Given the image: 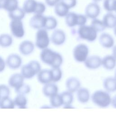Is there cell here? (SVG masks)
<instances>
[{"mask_svg": "<svg viewBox=\"0 0 116 133\" xmlns=\"http://www.w3.org/2000/svg\"><path fill=\"white\" fill-rule=\"evenodd\" d=\"M80 82L76 77H69L66 81V87L67 90L72 93L77 91L80 88Z\"/></svg>", "mask_w": 116, "mask_h": 133, "instance_id": "cell-18", "label": "cell"}, {"mask_svg": "<svg viewBox=\"0 0 116 133\" xmlns=\"http://www.w3.org/2000/svg\"><path fill=\"white\" fill-rule=\"evenodd\" d=\"M60 1L65 4L70 10L74 8L77 4V0H60Z\"/></svg>", "mask_w": 116, "mask_h": 133, "instance_id": "cell-40", "label": "cell"}, {"mask_svg": "<svg viewBox=\"0 0 116 133\" xmlns=\"http://www.w3.org/2000/svg\"><path fill=\"white\" fill-rule=\"evenodd\" d=\"M10 28L12 35L18 39L23 38L25 34L23 22L21 20L12 19L10 24Z\"/></svg>", "mask_w": 116, "mask_h": 133, "instance_id": "cell-8", "label": "cell"}, {"mask_svg": "<svg viewBox=\"0 0 116 133\" xmlns=\"http://www.w3.org/2000/svg\"><path fill=\"white\" fill-rule=\"evenodd\" d=\"M10 90L8 86L4 84H0V98L2 100L3 98L9 97Z\"/></svg>", "mask_w": 116, "mask_h": 133, "instance_id": "cell-38", "label": "cell"}, {"mask_svg": "<svg viewBox=\"0 0 116 133\" xmlns=\"http://www.w3.org/2000/svg\"><path fill=\"white\" fill-rule=\"evenodd\" d=\"M60 95L61 97L63 105L65 106L63 107L65 108H72L71 105L73 102L74 98L73 93L67 91L61 93Z\"/></svg>", "mask_w": 116, "mask_h": 133, "instance_id": "cell-23", "label": "cell"}, {"mask_svg": "<svg viewBox=\"0 0 116 133\" xmlns=\"http://www.w3.org/2000/svg\"><path fill=\"white\" fill-rule=\"evenodd\" d=\"M115 78H116V70H115Z\"/></svg>", "mask_w": 116, "mask_h": 133, "instance_id": "cell-47", "label": "cell"}, {"mask_svg": "<svg viewBox=\"0 0 116 133\" xmlns=\"http://www.w3.org/2000/svg\"><path fill=\"white\" fill-rule=\"evenodd\" d=\"M15 106L19 109L27 108V100L23 95L18 94L14 100Z\"/></svg>", "mask_w": 116, "mask_h": 133, "instance_id": "cell-28", "label": "cell"}, {"mask_svg": "<svg viewBox=\"0 0 116 133\" xmlns=\"http://www.w3.org/2000/svg\"><path fill=\"white\" fill-rule=\"evenodd\" d=\"M77 96L79 102L82 104L86 103L89 100V91L85 88H80L77 91Z\"/></svg>", "mask_w": 116, "mask_h": 133, "instance_id": "cell-25", "label": "cell"}, {"mask_svg": "<svg viewBox=\"0 0 116 133\" xmlns=\"http://www.w3.org/2000/svg\"><path fill=\"white\" fill-rule=\"evenodd\" d=\"M38 2L35 0H25L23 4V9L26 14L35 13Z\"/></svg>", "mask_w": 116, "mask_h": 133, "instance_id": "cell-24", "label": "cell"}, {"mask_svg": "<svg viewBox=\"0 0 116 133\" xmlns=\"http://www.w3.org/2000/svg\"><path fill=\"white\" fill-rule=\"evenodd\" d=\"M58 25V21L56 18L53 16H46V25L44 29L47 30H55Z\"/></svg>", "mask_w": 116, "mask_h": 133, "instance_id": "cell-29", "label": "cell"}, {"mask_svg": "<svg viewBox=\"0 0 116 133\" xmlns=\"http://www.w3.org/2000/svg\"><path fill=\"white\" fill-rule=\"evenodd\" d=\"M19 7L18 0H6L3 9L8 12L14 11Z\"/></svg>", "mask_w": 116, "mask_h": 133, "instance_id": "cell-31", "label": "cell"}, {"mask_svg": "<svg viewBox=\"0 0 116 133\" xmlns=\"http://www.w3.org/2000/svg\"><path fill=\"white\" fill-rule=\"evenodd\" d=\"M50 70L52 74V82L55 83L60 80L62 77V72L60 68H52Z\"/></svg>", "mask_w": 116, "mask_h": 133, "instance_id": "cell-36", "label": "cell"}, {"mask_svg": "<svg viewBox=\"0 0 116 133\" xmlns=\"http://www.w3.org/2000/svg\"><path fill=\"white\" fill-rule=\"evenodd\" d=\"M49 98L50 105L52 107L58 108L63 105V102L60 94H57Z\"/></svg>", "mask_w": 116, "mask_h": 133, "instance_id": "cell-35", "label": "cell"}, {"mask_svg": "<svg viewBox=\"0 0 116 133\" xmlns=\"http://www.w3.org/2000/svg\"><path fill=\"white\" fill-rule=\"evenodd\" d=\"M99 42L102 47L110 49L113 47L115 41L113 36L107 33H102L99 38Z\"/></svg>", "mask_w": 116, "mask_h": 133, "instance_id": "cell-13", "label": "cell"}, {"mask_svg": "<svg viewBox=\"0 0 116 133\" xmlns=\"http://www.w3.org/2000/svg\"><path fill=\"white\" fill-rule=\"evenodd\" d=\"M92 100L95 105L101 108H106L111 104L112 99L107 91L98 90L92 96Z\"/></svg>", "mask_w": 116, "mask_h": 133, "instance_id": "cell-2", "label": "cell"}, {"mask_svg": "<svg viewBox=\"0 0 116 133\" xmlns=\"http://www.w3.org/2000/svg\"><path fill=\"white\" fill-rule=\"evenodd\" d=\"M5 63L7 66L11 69L16 70L21 66L22 60L19 55L12 54L7 57Z\"/></svg>", "mask_w": 116, "mask_h": 133, "instance_id": "cell-12", "label": "cell"}, {"mask_svg": "<svg viewBox=\"0 0 116 133\" xmlns=\"http://www.w3.org/2000/svg\"><path fill=\"white\" fill-rule=\"evenodd\" d=\"M46 16L44 15L35 14L30 19L29 25L30 27L35 30L44 29L46 25Z\"/></svg>", "mask_w": 116, "mask_h": 133, "instance_id": "cell-10", "label": "cell"}, {"mask_svg": "<svg viewBox=\"0 0 116 133\" xmlns=\"http://www.w3.org/2000/svg\"><path fill=\"white\" fill-rule=\"evenodd\" d=\"M59 88L58 86L54 82L44 84L43 88V93L46 97H50L58 94Z\"/></svg>", "mask_w": 116, "mask_h": 133, "instance_id": "cell-20", "label": "cell"}, {"mask_svg": "<svg viewBox=\"0 0 116 133\" xmlns=\"http://www.w3.org/2000/svg\"><path fill=\"white\" fill-rule=\"evenodd\" d=\"M88 18L85 15L69 12L65 17V22L67 26L73 28L76 26L86 25Z\"/></svg>", "mask_w": 116, "mask_h": 133, "instance_id": "cell-3", "label": "cell"}, {"mask_svg": "<svg viewBox=\"0 0 116 133\" xmlns=\"http://www.w3.org/2000/svg\"><path fill=\"white\" fill-rule=\"evenodd\" d=\"M15 107L14 101L9 97L3 98L1 100L0 108L14 109Z\"/></svg>", "mask_w": 116, "mask_h": 133, "instance_id": "cell-34", "label": "cell"}, {"mask_svg": "<svg viewBox=\"0 0 116 133\" xmlns=\"http://www.w3.org/2000/svg\"><path fill=\"white\" fill-rule=\"evenodd\" d=\"M102 65L107 70H113L116 66V58L110 55L105 56L102 59Z\"/></svg>", "mask_w": 116, "mask_h": 133, "instance_id": "cell-22", "label": "cell"}, {"mask_svg": "<svg viewBox=\"0 0 116 133\" xmlns=\"http://www.w3.org/2000/svg\"><path fill=\"white\" fill-rule=\"evenodd\" d=\"M73 54L76 61L79 63L85 62L89 54V48L85 44H78L74 48Z\"/></svg>", "mask_w": 116, "mask_h": 133, "instance_id": "cell-7", "label": "cell"}, {"mask_svg": "<svg viewBox=\"0 0 116 133\" xmlns=\"http://www.w3.org/2000/svg\"><path fill=\"white\" fill-rule=\"evenodd\" d=\"M111 104L113 106L114 108H116V95L115 96L113 99H112V102H111Z\"/></svg>", "mask_w": 116, "mask_h": 133, "instance_id": "cell-43", "label": "cell"}, {"mask_svg": "<svg viewBox=\"0 0 116 133\" xmlns=\"http://www.w3.org/2000/svg\"><path fill=\"white\" fill-rule=\"evenodd\" d=\"M40 58L43 63L52 68H60L63 63V58L60 53L48 48L42 49Z\"/></svg>", "mask_w": 116, "mask_h": 133, "instance_id": "cell-1", "label": "cell"}, {"mask_svg": "<svg viewBox=\"0 0 116 133\" xmlns=\"http://www.w3.org/2000/svg\"><path fill=\"white\" fill-rule=\"evenodd\" d=\"M50 41L55 45L63 44L66 39L65 32L61 29H55L51 35Z\"/></svg>", "mask_w": 116, "mask_h": 133, "instance_id": "cell-11", "label": "cell"}, {"mask_svg": "<svg viewBox=\"0 0 116 133\" xmlns=\"http://www.w3.org/2000/svg\"><path fill=\"white\" fill-rule=\"evenodd\" d=\"M69 10L70 9L60 1L54 6L55 14L60 17H65L69 12Z\"/></svg>", "mask_w": 116, "mask_h": 133, "instance_id": "cell-21", "label": "cell"}, {"mask_svg": "<svg viewBox=\"0 0 116 133\" xmlns=\"http://www.w3.org/2000/svg\"><path fill=\"white\" fill-rule=\"evenodd\" d=\"M1 98H0V104H1Z\"/></svg>", "mask_w": 116, "mask_h": 133, "instance_id": "cell-49", "label": "cell"}, {"mask_svg": "<svg viewBox=\"0 0 116 133\" xmlns=\"http://www.w3.org/2000/svg\"><path fill=\"white\" fill-rule=\"evenodd\" d=\"M103 85L106 91L113 92L116 91V79L115 77H108L104 79Z\"/></svg>", "mask_w": 116, "mask_h": 133, "instance_id": "cell-26", "label": "cell"}, {"mask_svg": "<svg viewBox=\"0 0 116 133\" xmlns=\"http://www.w3.org/2000/svg\"><path fill=\"white\" fill-rule=\"evenodd\" d=\"M6 63L2 57L0 56V72L4 71L5 69Z\"/></svg>", "mask_w": 116, "mask_h": 133, "instance_id": "cell-42", "label": "cell"}, {"mask_svg": "<svg viewBox=\"0 0 116 133\" xmlns=\"http://www.w3.org/2000/svg\"><path fill=\"white\" fill-rule=\"evenodd\" d=\"M93 1V2H95V3H98L99 2H101L102 0H92Z\"/></svg>", "mask_w": 116, "mask_h": 133, "instance_id": "cell-45", "label": "cell"}, {"mask_svg": "<svg viewBox=\"0 0 116 133\" xmlns=\"http://www.w3.org/2000/svg\"><path fill=\"white\" fill-rule=\"evenodd\" d=\"M60 0H45L46 4L50 7H54Z\"/></svg>", "mask_w": 116, "mask_h": 133, "instance_id": "cell-41", "label": "cell"}, {"mask_svg": "<svg viewBox=\"0 0 116 133\" xmlns=\"http://www.w3.org/2000/svg\"><path fill=\"white\" fill-rule=\"evenodd\" d=\"M25 14L23 9L19 7L14 11L8 12V16L11 20L18 19L22 21L25 17Z\"/></svg>", "mask_w": 116, "mask_h": 133, "instance_id": "cell-27", "label": "cell"}, {"mask_svg": "<svg viewBox=\"0 0 116 133\" xmlns=\"http://www.w3.org/2000/svg\"><path fill=\"white\" fill-rule=\"evenodd\" d=\"M37 79L39 82L44 85L52 82L51 70H41L37 74Z\"/></svg>", "mask_w": 116, "mask_h": 133, "instance_id": "cell-16", "label": "cell"}, {"mask_svg": "<svg viewBox=\"0 0 116 133\" xmlns=\"http://www.w3.org/2000/svg\"><path fill=\"white\" fill-rule=\"evenodd\" d=\"M102 21L106 28L113 29L116 26V15L113 12H107L104 15Z\"/></svg>", "mask_w": 116, "mask_h": 133, "instance_id": "cell-17", "label": "cell"}, {"mask_svg": "<svg viewBox=\"0 0 116 133\" xmlns=\"http://www.w3.org/2000/svg\"><path fill=\"white\" fill-rule=\"evenodd\" d=\"M50 39L47 30L41 29L38 30L35 35V46L40 49H45L49 46Z\"/></svg>", "mask_w": 116, "mask_h": 133, "instance_id": "cell-6", "label": "cell"}, {"mask_svg": "<svg viewBox=\"0 0 116 133\" xmlns=\"http://www.w3.org/2000/svg\"><path fill=\"white\" fill-rule=\"evenodd\" d=\"M15 91L17 94L25 95L30 93L31 88L29 85L24 83L18 88L15 89Z\"/></svg>", "mask_w": 116, "mask_h": 133, "instance_id": "cell-37", "label": "cell"}, {"mask_svg": "<svg viewBox=\"0 0 116 133\" xmlns=\"http://www.w3.org/2000/svg\"><path fill=\"white\" fill-rule=\"evenodd\" d=\"M101 9L98 3L91 2L88 4L85 8V15L90 19L98 18L100 15Z\"/></svg>", "mask_w": 116, "mask_h": 133, "instance_id": "cell-9", "label": "cell"}, {"mask_svg": "<svg viewBox=\"0 0 116 133\" xmlns=\"http://www.w3.org/2000/svg\"><path fill=\"white\" fill-rule=\"evenodd\" d=\"M46 9V5L44 3L41 2H38L37 7L35 11V14H39V15H43L45 12Z\"/></svg>", "mask_w": 116, "mask_h": 133, "instance_id": "cell-39", "label": "cell"}, {"mask_svg": "<svg viewBox=\"0 0 116 133\" xmlns=\"http://www.w3.org/2000/svg\"><path fill=\"white\" fill-rule=\"evenodd\" d=\"M24 79L21 74H15L9 78L8 84L10 87L16 89L24 83Z\"/></svg>", "mask_w": 116, "mask_h": 133, "instance_id": "cell-19", "label": "cell"}, {"mask_svg": "<svg viewBox=\"0 0 116 133\" xmlns=\"http://www.w3.org/2000/svg\"><path fill=\"white\" fill-rule=\"evenodd\" d=\"M113 32H114L115 35L116 36V26L114 28H113Z\"/></svg>", "mask_w": 116, "mask_h": 133, "instance_id": "cell-46", "label": "cell"}, {"mask_svg": "<svg viewBox=\"0 0 116 133\" xmlns=\"http://www.w3.org/2000/svg\"><path fill=\"white\" fill-rule=\"evenodd\" d=\"M0 9H1V7H0Z\"/></svg>", "mask_w": 116, "mask_h": 133, "instance_id": "cell-50", "label": "cell"}, {"mask_svg": "<svg viewBox=\"0 0 116 133\" xmlns=\"http://www.w3.org/2000/svg\"><path fill=\"white\" fill-rule=\"evenodd\" d=\"M13 38L11 35L7 34L0 35V46L2 48H8L13 43Z\"/></svg>", "mask_w": 116, "mask_h": 133, "instance_id": "cell-30", "label": "cell"}, {"mask_svg": "<svg viewBox=\"0 0 116 133\" xmlns=\"http://www.w3.org/2000/svg\"><path fill=\"white\" fill-rule=\"evenodd\" d=\"M41 68V64L38 62L32 60L22 66L21 74L24 78L31 79L40 72Z\"/></svg>", "mask_w": 116, "mask_h": 133, "instance_id": "cell-5", "label": "cell"}, {"mask_svg": "<svg viewBox=\"0 0 116 133\" xmlns=\"http://www.w3.org/2000/svg\"><path fill=\"white\" fill-rule=\"evenodd\" d=\"M85 66L89 69H96L102 65V59L99 56L93 55L88 57L85 61Z\"/></svg>", "mask_w": 116, "mask_h": 133, "instance_id": "cell-15", "label": "cell"}, {"mask_svg": "<svg viewBox=\"0 0 116 133\" xmlns=\"http://www.w3.org/2000/svg\"><path fill=\"white\" fill-rule=\"evenodd\" d=\"M77 33L79 39L93 42L96 40L98 33L91 25H85L79 26Z\"/></svg>", "mask_w": 116, "mask_h": 133, "instance_id": "cell-4", "label": "cell"}, {"mask_svg": "<svg viewBox=\"0 0 116 133\" xmlns=\"http://www.w3.org/2000/svg\"><path fill=\"white\" fill-rule=\"evenodd\" d=\"M90 25L98 32V33L104 31L106 29L102 20L99 19L98 18L92 19Z\"/></svg>", "mask_w": 116, "mask_h": 133, "instance_id": "cell-33", "label": "cell"}, {"mask_svg": "<svg viewBox=\"0 0 116 133\" xmlns=\"http://www.w3.org/2000/svg\"><path fill=\"white\" fill-rule=\"evenodd\" d=\"M102 5L107 12H113L116 8V0H104Z\"/></svg>", "mask_w": 116, "mask_h": 133, "instance_id": "cell-32", "label": "cell"}, {"mask_svg": "<svg viewBox=\"0 0 116 133\" xmlns=\"http://www.w3.org/2000/svg\"><path fill=\"white\" fill-rule=\"evenodd\" d=\"M112 55L114 56L115 58H116V45L113 47V55Z\"/></svg>", "mask_w": 116, "mask_h": 133, "instance_id": "cell-44", "label": "cell"}, {"mask_svg": "<svg viewBox=\"0 0 116 133\" xmlns=\"http://www.w3.org/2000/svg\"><path fill=\"white\" fill-rule=\"evenodd\" d=\"M35 49V45L30 40H25L21 42L19 46V50L21 54L28 56L33 52Z\"/></svg>", "mask_w": 116, "mask_h": 133, "instance_id": "cell-14", "label": "cell"}, {"mask_svg": "<svg viewBox=\"0 0 116 133\" xmlns=\"http://www.w3.org/2000/svg\"><path fill=\"white\" fill-rule=\"evenodd\" d=\"M114 12H115V15H116V8H115V9Z\"/></svg>", "mask_w": 116, "mask_h": 133, "instance_id": "cell-48", "label": "cell"}]
</instances>
